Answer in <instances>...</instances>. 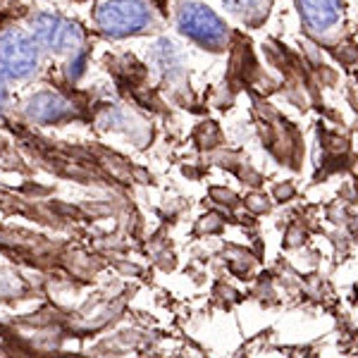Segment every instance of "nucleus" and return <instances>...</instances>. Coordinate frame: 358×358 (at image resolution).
<instances>
[{"label": "nucleus", "mask_w": 358, "mask_h": 358, "mask_svg": "<svg viewBox=\"0 0 358 358\" xmlns=\"http://www.w3.org/2000/svg\"><path fill=\"white\" fill-rule=\"evenodd\" d=\"M179 29L187 36H192L194 41L208 45V48L217 50L222 48V43L227 41V27L213 10H208L206 5L189 3L179 10Z\"/></svg>", "instance_id": "f257e3e1"}, {"label": "nucleus", "mask_w": 358, "mask_h": 358, "mask_svg": "<svg viewBox=\"0 0 358 358\" xmlns=\"http://www.w3.org/2000/svg\"><path fill=\"white\" fill-rule=\"evenodd\" d=\"M148 22H151V15L141 0H110L98 10V24L110 36L136 34Z\"/></svg>", "instance_id": "f03ea898"}, {"label": "nucleus", "mask_w": 358, "mask_h": 358, "mask_svg": "<svg viewBox=\"0 0 358 358\" xmlns=\"http://www.w3.org/2000/svg\"><path fill=\"white\" fill-rule=\"evenodd\" d=\"M36 69V48L24 34H0V74L10 79H24Z\"/></svg>", "instance_id": "7ed1b4c3"}, {"label": "nucleus", "mask_w": 358, "mask_h": 358, "mask_svg": "<svg viewBox=\"0 0 358 358\" xmlns=\"http://www.w3.org/2000/svg\"><path fill=\"white\" fill-rule=\"evenodd\" d=\"M31 29L38 43L50 50H57V53L82 43V31H79V27L67 22L65 17H60V15H36L31 22Z\"/></svg>", "instance_id": "20e7f679"}, {"label": "nucleus", "mask_w": 358, "mask_h": 358, "mask_svg": "<svg viewBox=\"0 0 358 358\" xmlns=\"http://www.w3.org/2000/svg\"><path fill=\"white\" fill-rule=\"evenodd\" d=\"M301 17L313 31L332 27L339 20V0H299Z\"/></svg>", "instance_id": "39448f33"}, {"label": "nucleus", "mask_w": 358, "mask_h": 358, "mask_svg": "<svg viewBox=\"0 0 358 358\" xmlns=\"http://www.w3.org/2000/svg\"><path fill=\"white\" fill-rule=\"evenodd\" d=\"M72 113L69 103L57 94H38L36 98H31L29 103V117L36 120V122H57V120L67 117Z\"/></svg>", "instance_id": "423d86ee"}, {"label": "nucleus", "mask_w": 358, "mask_h": 358, "mask_svg": "<svg viewBox=\"0 0 358 358\" xmlns=\"http://www.w3.org/2000/svg\"><path fill=\"white\" fill-rule=\"evenodd\" d=\"M227 3L234 13H241V15H253V13H265V0H222Z\"/></svg>", "instance_id": "0eeeda50"}, {"label": "nucleus", "mask_w": 358, "mask_h": 358, "mask_svg": "<svg viewBox=\"0 0 358 358\" xmlns=\"http://www.w3.org/2000/svg\"><path fill=\"white\" fill-rule=\"evenodd\" d=\"M5 98H8V94H5L3 84H0V110H3V106H5Z\"/></svg>", "instance_id": "6e6552de"}]
</instances>
